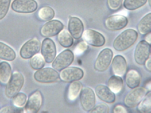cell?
Here are the masks:
<instances>
[{"mask_svg": "<svg viewBox=\"0 0 151 113\" xmlns=\"http://www.w3.org/2000/svg\"><path fill=\"white\" fill-rule=\"evenodd\" d=\"M24 82V77L22 74L18 72H13L5 89L6 96L11 99L17 95L22 88Z\"/></svg>", "mask_w": 151, "mask_h": 113, "instance_id": "cell-2", "label": "cell"}, {"mask_svg": "<svg viewBox=\"0 0 151 113\" xmlns=\"http://www.w3.org/2000/svg\"><path fill=\"white\" fill-rule=\"evenodd\" d=\"M83 84L78 81L72 82L69 86L68 91V99L69 100L73 101L76 100L83 89Z\"/></svg>", "mask_w": 151, "mask_h": 113, "instance_id": "cell-22", "label": "cell"}, {"mask_svg": "<svg viewBox=\"0 0 151 113\" xmlns=\"http://www.w3.org/2000/svg\"><path fill=\"white\" fill-rule=\"evenodd\" d=\"M123 0H107L109 7L111 10H117L120 8Z\"/></svg>", "mask_w": 151, "mask_h": 113, "instance_id": "cell-36", "label": "cell"}, {"mask_svg": "<svg viewBox=\"0 0 151 113\" xmlns=\"http://www.w3.org/2000/svg\"><path fill=\"white\" fill-rule=\"evenodd\" d=\"M68 29L71 36L75 39L81 37L84 30L83 22L78 17H71L69 21Z\"/></svg>", "mask_w": 151, "mask_h": 113, "instance_id": "cell-17", "label": "cell"}, {"mask_svg": "<svg viewBox=\"0 0 151 113\" xmlns=\"http://www.w3.org/2000/svg\"><path fill=\"white\" fill-rule=\"evenodd\" d=\"M29 63L33 69L38 70L44 68L45 61L42 55L37 54L31 58Z\"/></svg>", "mask_w": 151, "mask_h": 113, "instance_id": "cell-29", "label": "cell"}, {"mask_svg": "<svg viewBox=\"0 0 151 113\" xmlns=\"http://www.w3.org/2000/svg\"><path fill=\"white\" fill-rule=\"evenodd\" d=\"M149 2L150 6H151V0H149Z\"/></svg>", "mask_w": 151, "mask_h": 113, "instance_id": "cell-41", "label": "cell"}, {"mask_svg": "<svg viewBox=\"0 0 151 113\" xmlns=\"http://www.w3.org/2000/svg\"><path fill=\"white\" fill-rule=\"evenodd\" d=\"M84 73L83 70L76 67H67L61 71L60 78L65 82L71 83L81 80L83 78Z\"/></svg>", "mask_w": 151, "mask_h": 113, "instance_id": "cell-11", "label": "cell"}, {"mask_svg": "<svg viewBox=\"0 0 151 113\" xmlns=\"http://www.w3.org/2000/svg\"><path fill=\"white\" fill-rule=\"evenodd\" d=\"M22 113L24 110L22 107L15 106H7L0 109V113Z\"/></svg>", "mask_w": 151, "mask_h": 113, "instance_id": "cell-33", "label": "cell"}, {"mask_svg": "<svg viewBox=\"0 0 151 113\" xmlns=\"http://www.w3.org/2000/svg\"><path fill=\"white\" fill-rule=\"evenodd\" d=\"M43 99L41 92L37 90L34 92L28 98L25 104V109L28 113L38 112L42 105Z\"/></svg>", "mask_w": 151, "mask_h": 113, "instance_id": "cell-16", "label": "cell"}, {"mask_svg": "<svg viewBox=\"0 0 151 113\" xmlns=\"http://www.w3.org/2000/svg\"><path fill=\"white\" fill-rule=\"evenodd\" d=\"M127 24V18L120 15H114L108 17L105 22L106 27L109 30L113 31L123 29Z\"/></svg>", "mask_w": 151, "mask_h": 113, "instance_id": "cell-15", "label": "cell"}, {"mask_svg": "<svg viewBox=\"0 0 151 113\" xmlns=\"http://www.w3.org/2000/svg\"><path fill=\"white\" fill-rule=\"evenodd\" d=\"M133 89L128 93L124 99L125 105L129 108H133L138 105L147 93L146 89L142 87Z\"/></svg>", "mask_w": 151, "mask_h": 113, "instance_id": "cell-3", "label": "cell"}, {"mask_svg": "<svg viewBox=\"0 0 151 113\" xmlns=\"http://www.w3.org/2000/svg\"><path fill=\"white\" fill-rule=\"evenodd\" d=\"M141 75L138 71L131 69L128 71L125 77V82L128 87L134 89L139 87L141 82Z\"/></svg>", "mask_w": 151, "mask_h": 113, "instance_id": "cell-20", "label": "cell"}, {"mask_svg": "<svg viewBox=\"0 0 151 113\" xmlns=\"http://www.w3.org/2000/svg\"><path fill=\"white\" fill-rule=\"evenodd\" d=\"M147 1V0H125L124 5L128 10H134L145 5Z\"/></svg>", "mask_w": 151, "mask_h": 113, "instance_id": "cell-30", "label": "cell"}, {"mask_svg": "<svg viewBox=\"0 0 151 113\" xmlns=\"http://www.w3.org/2000/svg\"><path fill=\"white\" fill-rule=\"evenodd\" d=\"M151 32H150V33L147 34L145 36V41L149 43L150 45L151 43Z\"/></svg>", "mask_w": 151, "mask_h": 113, "instance_id": "cell-39", "label": "cell"}, {"mask_svg": "<svg viewBox=\"0 0 151 113\" xmlns=\"http://www.w3.org/2000/svg\"><path fill=\"white\" fill-rule=\"evenodd\" d=\"M150 45L145 40H142L137 44L134 52V59L137 64L144 65L149 58Z\"/></svg>", "mask_w": 151, "mask_h": 113, "instance_id": "cell-9", "label": "cell"}, {"mask_svg": "<svg viewBox=\"0 0 151 113\" xmlns=\"http://www.w3.org/2000/svg\"><path fill=\"white\" fill-rule=\"evenodd\" d=\"M12 68L9 63L3 62L0 63V81L7 84L12 76Z\"/></svg>", "mask_w": 151, "mask_h": 113, "instance_id": "cell-24", "label": "cell"}, {"mask_svg": "<svg viewBox=\"0 0 151 113\" xmlns=\"http://www.w3.org/2000/svg\"><path fill=\"white\" fill-rule=\"evenodd\" d=\"M12 98V103L16 107H22L26 104L27 96L24 93L19 92Z\"/></svg>", "mask_w": 151, "mask_h": 113, "instance_id": "cell-31", "label": "cell"}, {"mask_svg": "<svg viewBox=\"0 0 151 113\" xmlns=\"http://www.w3.org/2000/svg\"><path fill=\"white\" fill-rule=\"evenodd\" d=\"M137 109L141 113H148L151 112V92L147 93L146 95L138 105Z\"/></svg>", "mask_w": 151, "mask_h": 113, "instance_id": "cell-27", "label": "cell"}, {"mask_svg": "<svg viewBox=\"0 0 151 113\" xmlns=\"http://www.w3.org/2000/svg\"><path fill=\"white\" fill-rule=\"evenodd\" d=\"M16 57V52L14 50L4 43L0 42V59L13 61Z\"/></svg>", "mask_w": 151, "mask_h": 113, "instance_id": "cell-21", "label": "cell"}, {"mask_svg": "<svg viewBox=\"0 0 151 113\" xmlns=\"http://www.w3.org/2000/svg\"><path fill=\"white\" fill-rule=\"evenodd\" d=\"M108 86L110 89L114 94H118L122 91L124 82L121 77L113 76L109 79Z\"/></svg>", "mask_w": 151, "mask_h": 113, "instance_id": "cell-23", "label": "cell"}, {"mask_svg": "<svg viewBox=\"0 0 151 113\" xmlns=\"http://www.w3.org/2000/svg\"><path fill=\"white\" fill-rule=\"evenodd\" d=\"M146 88L148 90H149V91H150L151 90V81L150 80L149 82L147 83L146 84Z\"/></svg>", "mask_w": 151, "mask_h": 113, "instance_id": "cell-40", "label": "cell"}, {"mask_svg": "<svg viewBox=\"0 0 151 113\" xmlns=\"http://www.w3.org/2000/svg\"><path fill=\"white\" fill-rule=\"evenodd\" d=\"M151 59L150 58H149V59L146 60L145 62V67L148 70V71H150V72H151Z\"/></svg>", "mask_w": 151, "mask_h": 113, "instance_id": "cell-38", "label": "cell"}, {"mask_svg": "<svg viewBox=\"0 0 151 113\" xmlns=\"http://www.w3.org/2000/svg\"><path fill=\"white\" fill-rule=\"evenodd\" d=\"M95 92L97 96L102 101L110 103L115 102V94L106 86L99 85L97 86Z\"/></svg>", "mask_w": 151, "mask_h": 113, "instance_id": "cell-19", "label": "cell"}, {"mask_svg": "<svg viewBox=\"0 0 151 113\" xmlns=\"http://www.w3.org/2000/svg\"><path fill=\"white\" fill-rule=\"evenodd\" d=\"M139 33L142 35L150 33L151 30V14H147L140 21L138 26Z\"/></svg>", "mask_w": 151, "mask_h": 113, "instance_id": "cell-26", "label": "cell"}, {"mask_svg": "<svg viewBox=\"0 0 151 113\" xmlns=\"http://www.w3.org/2000/svg\"><path fill=\"white\" fill-rule=\"evenodd\" d=\"M88 46L85 41H81L78 43L74 49V53L76 55H80L87 50Z\"/></svg>", "mask_w": 151, "mask_h": 113, "instance_id": "cell-35", "label": "cell"}, {"mask_svg": "<svg viewBox=\"0 0 151 113\" xmlns=\"http://www.w3.org/2000/svg\"><path fill=\"white\" fill-rule=\"evenodd\" d=\"M37 8V3L35 0H14L12 4V9L18 13H32Z\"/></svg>", "mask_w": 151, "mask_h": 113, "instance_id": "cell-8", "label": "cell"}, {"mask_svg": "<svg viewBox=\"0 0 151 113\" xmlns=\"http://www.w3.org/2000/svg\"><path fill=\"white\" fill-rule=\"evenodd\" d=\"M113 54L111 49L106 48L102 50L98 55L95 62L94 68L99 72L106 70L111 64Z\"/></svg>", "mask_w": 151, "mask_h": 113, "instance_id": "cell-7", "label": "cell"}, {"mask_svg": "<svg viewBox=\"0 0 151 113\" xmlns=\"http://www.w3.org/2000/svg\"><path fill=\"white\" fill-rule=\"evenodd\" d=\"M11 0H0V20L6 16L9 11Z\"/></svg>", "mask_w": 151, "mask_h": 113, "instance_id": "cell-32", "label": "cell"}, {"mask_svg": "<svg viewBox=\"0 0 151 113\" xmlns=\"http://www.w3.org/2000/svg\"><path fill=\"white\" fill-rule=\"evenodd\" d=\"M35 79L40 83H50L56 82L59 79L57 71L50 68H42L35 72Z\"/></svg>", "mask_w": 151, "mask_h": 113, "instance_id": "cell-4", "label": "cell"}, {"mask_svg": "<svg viewBox=\"0 0 151 113\" xmlns=\"http://www.w3.org/2000/svg\"><path fill=\"white\" fill-rule=\"evenodd\" d=\"M113 112L114 113H127V110L123 106L120 105H117L113 108Z\"/></svg>", "mask_w": 151, "mask_h": 113, "instance_id": "cell-37", "label": "cell"}, {"mask_svg": "<svg viewBox=\"0 0 151 113\" xmlns=\"http://www.w3.org/2000/svg\"><path fill=\"white\" fill-rule=\"evenodd\" d=\"M41 53L45 61L48 64L52 63L56 55V48L55 42L49 38L43 40L41 46Z\"/></svg>", "mask_w": 151, "mask_h": 113, "instance_id": "cell-14", "label": "cell"}, {"mask_svg": "<svg viewBox=\"0 0 151 113\" xmlns=\"http://www.w3.org/2000/svg\"><path fill=\"white\" fill-rule=\"evenodd\" d=\"M40 42L36 38L31 39L22 46L20 51V55L22 59L31 58L40 51Z\"/></svg>", "mask_w": 151, "mask_h": 113, "instance_id": "cell-6", "label": "cell"}, {"mask_svg": "<svg viewBox=\"0 0 151 113\" xmlns=\"http://www.w3.org/2000/svg\"><path fill=\"white\" fill-rule=\"evenodd\" d=\"M59 42L61 46L67 48L72 46L74 40L70 33L66 29H63L58 36Z\"/></svg>", "mask_w": 151, "mask_h": 113, "instance_id": "cell-25", "label": "cell"}, {"mask_svg": "<svg viewBox=\"0 0 151 113\" xmlns=\"http://www.w3.org/2000/svg\"><path fill=\"white\" fill-rule=\"evenodd\" d=\"M64 27L61 21L57 20H52L43 25L40 29V33L43 37H52L59 34Z\"/></svg>", "mask_w": 151, "mask_h": 113, "instance_id": "cell-13", "label": "cell"}, {"mask_svg": "<svg viewBox=\"0 0 151 113\" xmlns=\"http://www.w3.org/2000/svg\"><path fill=\"white\" fill-rule=\"evenodd\" d=\"M112 70L114 75L122 77L126 73L127 64L124 57L117 55L113 59L111 64Z\"/></svg>", "mask_w": 151, "mask_h": 113, "instance_id": "cell-18", "label": "cell"}, {"mask_svg": "<svg viewBox=\"0 0 151 113\" xmlns=\"http://www.w3.org/2000/svg\"><path fill=\"white\" fill-rule=\"evenodd\" d=\"M138 34L133 29H126L120 34L114 40L113 47L119 51L127 49L137 41Z\"/></svg>", "mask_w": 151, "mask_h": 113, "instance_id": "cell-1", "label": "cell"}, {"mask_svg": "<svg viewBox=\"0 0 151 113\" xmlns=\"http://www.w3.org/2000/svg\"><path fill=\"white\" fill-rule=\"evenodd\" d=\"M109 112V106L105 103H100L97 105L89 112L91 113H107Z\"/></svg>", "mask_w": 151, "mask_h": 113, "instance_id": "cell-34", "label": "cell"}, {"mask_svg": "<svg viewBox=\"0 0 151 113\" xmlns=\"http://www.w3.org/2000/svg\"><path fill=\"white\" fill-rule=\"evenodd\" d=\"M55 16V11L49 6H44L39 11V17L42 21H51L54 17Z\"/></svg>", "mask_w": 151, "mask_h": 113, "instance_id": "cell-28", "label": "cell"}, {"mask_svg": "<svg viewBox=\"0 0 151 113\" xmlns=\"http://www.w3.org/2000/svg\"><path fill=\"white\" fill-rule=\"evenodd\" d=\"M52 62V67L56 70L60 71L70 65L74 59L73 52L69 49L63 51Z\"/></svg>", "mask_w": 151, "mask_h": 113, "instance_id": "cell-5", "label": "cell"}, {"mask_svg": "<svg viewBox=\"0 0 151 113\" xmlns=\"http://www.w3.org/2000/svg\"><path fill=\"white\" fill-rule=\"evenodd\" d=\"M82 36L85 42L93 46H102L106 42L105 37L101 34L93 29L86 30Z\"/></svg>", "mask_w": 151, "mask_h": 113, "instance_id": "cell-12", "label": "cell"}, {"mask_svg": "<svg viewBox=\"0 0 151 113\" xmlns=\"http://www.w3.org/2000/svg\"><path fill=\"white\" fill-rule=\"evenodd\" d=\"M80 101L83 109L90 112L95 106L96 97L94 91L89 87H84L80 92Z\"/></svg>", "mask_w": 151, "mask_h": 113, "instance_id": "cell-10", "label": "cell"}]
</instances>
